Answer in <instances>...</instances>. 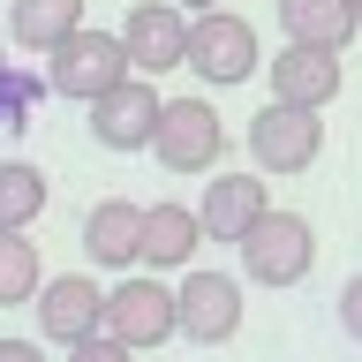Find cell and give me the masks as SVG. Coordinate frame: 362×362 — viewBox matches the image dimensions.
<instances>
[{
  "label": "cell",
  "mask_w": 362,
  "mask_h": 362,
  "mask_svg": "<svg viewBox=\"0 0 362 362\" xmlns=\"http://www.w3.org/2000/svg\"><path fill=\"white\" fill-rule=\"evenodd\" d=\"M339 325H347V339H362V272L339 287Z\"/></svg>",
  "instance_id": "44dd1931"
},
{
  "label": "cell",
  "mask_w": 362,
  "mask_h": 362,
  "mask_svg": "<svg viewBox=\"0 0 362 362\" xmlns=\"http://www.w3.org/2000/svg\"><path fill=\"white\" fill-rule=\"evenodd\" d=\"M113 38H121V53H129V76H174L181 45H189V16H181L174 0H136Z\"/></svg>",
  "instance_id": "ba28073f"
},
{
  "label": "cell",
  "mask_w": 362,
  "mask_h": 362,
  "mask_svg": "<svg viewBox=\"0 0 362 362\" xmlns=\"http://www.w3.org/2000/svg\"><path fill=\"white\" fill-rule=\"evenodd\" d=\"M68 362H136V347H121L113 332H83L68 339Z\"/></svg>",
  "instance_id": "ffe728a7"
},
{
  "label": "cell",
  "mask_w": 362,
  "mask_h": 362,
  "mask_svg": "<svg viewBox=\"0 0 362 362\" xmlns=\"http://www.w3.org/2000/svg\"><path fill=\"white\" fill-rule=\"evenodd\" d=\"M151 121H158L151 76H121L113 90L90 98V136H98L106 151H144V144H151Z\"/></svg>",
  "instance_id": "9c48e42d"
},
{
  "label": "cell",
  "mask_w": 362,
  "mask_h": 362,
  "mask_svg": "<svg viewBox=\"0 0 362 362\" xmlns=\"http://www.w3.org/2000/svg\"><path fill=\"white\" fill-rule=\"evenodd\" d=\"M121 76H129L121 38H113V30H90V23H76V30L45 53V90H53V98H76V106H90V98L113 90Z\"/></svg>",
  "instance_id": "7a4b0ae2"
},
{
  "label": "cell",
  "mask_w": 362,
  "mask_h": 362,
  "mask_svg": "<svg viewBox=\"0 0 362 362\" xmlns=\"http://www.w3.org/2000/svg\"><path fill=\"white\" fill-rule=\"evenodd\" d=\"M98 332H113L121 347H166L174 339V287L151 279V272H121L106 287V317H98Z\"/></svg>",
  "instance_id": "5b68a950"
},
{
  "label": "cell",
  "mask_w": 362,
  "mask_h": 362,
  "mask_svg": "<svg viewBox=\"0 0 362 362\" xmlns=\"http://www.w3.org/2000/svg\"><path fill=\"white\" fill-rule=\"evenodd\" d=\"M181 68H197L211 90H226V83H249V76L264 68V45H257V30H249L242 16H226V8H204V16H189Z\"/></svg>",
  "instance_id": "3957f363"
},
{
  "label": "cell",
  "mask_w": 362,
  "mask_h": 362,
  "mask_svg": "<svg viewBox=\"0 0 362 362\" xmlns=\"http://www.w3.org/2000/svg\"><path fill=\"white\" fill-rule=\"evenodd\" d=\"M45 174L30 166V158H0V226H16V234H30L45 211Z\"/></svg>",
  "instance_id": "e0dca14e"
},
{
  "label": "cell",
  "mask_w": 362,
  "mask_h": 362,
  "mask_svg": "<svg viewBox=\"0 0 362 362\" xmlns=\"http://www.w3.org/2000/svg\"><path fill=\"white\" fill-rule=\"evenodd\" d=\"M144 151L166 174H211L219 151H226V121L211 113V98H158V121H151Z\"/></svg>",
  "instance_id": "6da1fadb"
},
{
  "label": "cell",
  "mask_w": 362,
  "mask_h": 362,
  "mask_svg": "<svg viewBox=\"0 0 362 362\" xmlns=\"http://www.w3.org/2000/svg\"><path fill=\"white\" fill-rule=\"evenodd\" d=\"M204 249V226H197V204H144V234H136V264L151 272H181L189 257Z\"/></svg>",
  "instance_id": "4fadbf2b"
},
{
  "label": "cell",
  "mask_w": 362,
  "mask_h": 362,
  "mask_svg": "<svg viewBox=\"0 0 362 362\" xmlns=\"http://www.w3.org/2000/svg\"><path fill=\"white\" fill-rule=\"evenodd\" d=\"M355 23H362V0H355Z\"/></svg>",
  "instance_id": "cb8c5ba5"
},
{
  "label": "cell",
  "mask_w": 362,
  "mask_h": 362,
  "mask_svg": "<svg viewBox=\"0 0 362 362\" xmlns=\"http://www.w3.org/2000/svg\"><path fill=\"white\" fill-rule=\"evenodd\" d=\"M38 279H45V264H38V242H23L16 226H0V310L30 302V294H38Z\"/></svg>",
  "instance_id": "ac0fdd59"
},
{
  "label": "cell",
  "mask_w": 362,
  "mask_h": 362,
  "mask_svg": "<svg viewBox=\"0 0 362 362\" xmlns=\"http://www.w3.org/2000/svg\"><path fill=\"white\" fill-rule=\"evenodd\" d=\"M174 332L197 339V347L234 339L242 332V279H234V272H189L174 287Z\"/></svg>",
  "instance_id": "52a82bcc"
},
{
  "label": "cell",
  "mask_w": 362,
  "mask_h": 362,
  "mask_svg": "<svg viewBox=\"0 0 362 362\" xmlns=\"http://www.w3.org/2000/svg\"><path fill=\"white\" fill-rule=\"evenodd\" d=\"M272 16L287 45H325V53H347V38L362 30L355 0H272Z\"/></svg>",
  "instance_id": "5bb4252c"
},
{
  "label": "cell",
  "mask_w": 362,
  "mask_h": 362,
  "mask_svg": "<svg viewBox=\"0 0 362 362\" xmlns=\"http://www.w3.org/2000/svg\"><path fill=\"white\" fill-rule=\"evenodd\" d=\"M264 211H272L264 174H211L204 181V204H197V226H204V242H242Z\"/></svg>",
  "instance_id": "8fae6325"
},
{
  "label": "cell",
  "mask_w": 362,
  "mask_h": 362,
  "mask_svg": "<svg viewBox=\"0 0 362 362\" xmlns=\"http://www.w3.org/2000/svg\"><path fill=\"white\" fill-rule=\"evenodd\" d=\"M83 23V0H8V38L23 53H53Z\"/></svg>",
  "instance_id": "2e32d148"
},
{
  "label": "cell",
  "mask_w": 362,
  "mask_h": 362,
  "mask_svg": "<svg viewBox=\"0 0 362 362\" xmlns=\"http://www.w3.org/2000/svg\"><path fill=\"white\" fill-rule=\"evenodd\" d=\"M0 362H45L38 339H0Z\"/></svg>",
  "instance_id": "7402d4cb"
},
{
  "label": "cell",
  "mask_w": 362,
  "mask_h": 362,
  "mask_svg": "<svg viewBox=\"0 0 362 362\" xmlns=\"http://www.w3.org/2000/svg\"><path fill=\"white\" fill-rule=\"evenodd\" d=\"M272 98L325 113L339 98V53H325V45H279L272 53Z\"/></svg>",
  "instance_id": "7c38bea8"
},
{
  "label": "cell",
  "mask_w": 362,
  "mask_h": 362,
  "mask_svg": "<svg viewBox=\"0 0 362 362\" xmlns=\"http://www.w3.org/2000/svg\"><path fill=\"white\" fill-rule=\"evenodd\" d=\"M317 151H325L317 106H287V98L257 106V121H249V158H257V174H302V166H317Z\"/></svg>",
  "instance_id": "8992f818"
},
{
  "label": "cell",
  "mask_w": 362,
  "mask_h": 362,
  "mask_svg": "<svg viewBox=\"0 0 362 362\" xmlns=\"http://www.w3.org/2000/svg\"><path fill=\"white\" fill-rule=\"evenodd\" d=\"M38 332L53 339V347H68V339L98 332V317H106V287L90 279V272H61V279H38Z\"/></svg>",
  "instance_id": "30bf717a"
},
{
  "label": "cell",
  "mask_w": 362,
  "mask_h": 362,
  "mask_svg": "<svg viewBox=\"0 0 362 362\" xmlns=\"http://www.w3.org/2000/svg\"><path fill=\"white\" fill-rule=\"evenodd\" d=\"M136 234H144V204L106 197V204H90V219H83V257L106 264V272H129L136 264Z\"/></svg>",
  "instance_id": "9a60e30c"
},
{
  "label": "cell",
  "mask_w": 362,
  "mask_h": 362,
  "mask_svg": "<svg viewBox=\"0 0 362 362\" xmlns=\"http://www.w3.org/2000/svg\"><path fill=\"white\" fill-rule=\"evenodd\" d=\"M234 249H242V272L257 287H302L317 264V226L302 211H264Z\"/></svg>",
  "instance_id": "277c9868"
},
{
  "label": "cell",
  "mask_w": 362,
  "mask_h": 362,
  "mask_svg": "<svg viewBox=\"0 0 362 362\" xmlns=\"http://www.w3.org/2000/svg\"><path fill=\"white\" fill-rule=\"evenodd\" d=\"M38 98H45V76H30V68H16V61H0V129H30Z\"/></svg>",
  "instance_id": "d6986e66"
},
{
  "label": "cell",
  "mask_w": 362,
  "mask_h": 362,
  "mask_svg": "<svg viewBox=\"0 0 362 362\" xmlns=\"http://www.w3.org/2000/svg\"><path fill=\"white\" fill-rule=\"evenodd\" d=\"M174 8L181 16H204V8H219V0H174Z\"/></svg>",
  "instance_id": "603a6c76"
}]
</instances>
